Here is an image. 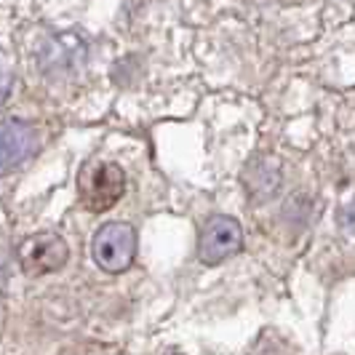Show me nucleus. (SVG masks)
Listing matches in <instances>:
<instances>
[{
    "label": "nucleus",
    "instance_id": "nucleus-2",
    "mask_svg": "<svg viewBox=\"0 0 355 355\" xmlns=\"http://www.w3.org/2000/svg\"><path fill=\"white\" fill-rule=\"evenodd\" d=\"M91 254H94V262L105 272H123L137 257V230L125 222L102 225L94 235Z\"/></svg>",
    "mask_w": 355,
    "mask_h": 355
},
{
    "label": "nucleus",
    "instance_id": "nucleus-1",
    "mask_svg": "<svg viewBox=\"0 0 355 355\" xmlns=\"http://www.w3.org/2000/svg\"><path fill=\"white\" fill-rule=\"evenodd\" d=\"M86 56H89V49H86L83 37H78L75 33H53L40 43L37 64H40L43 75L62 80V78H72L83 70Z\"/></svg>",
    "mask_w": 355,
    "mask_h": 355
},
{
    "label": "nucleus",
    "instance_id": "nucleus-5",
    "mask_svg": "<svg viewBox=\"0 0 355 355\" xmlns=\"http://www.w3.org/2000/svg\"><path fill=\"white\" fill-rule=\"evenodd\" d=\"M243 246V230L232 216H211L198 241V257L203 265H222Z\"/></svg>",
    "mask_w": 355,
    "mask_h": 355
},
{
    "label": "nucleus",
    "instance_id": "nucleus-6",
    "mask_svg": "<svg viewBox=\"0 0 355 355\" xmlns=\"http://www.w3.org/2000/svg\"><path fill=\"white\" fill-rule=\"evenodd\" d=\"M37 131L24 121H0V174L14 171L35 153Z\"/></svg>",
    "mask_w": 355,
    "mask_h": 355
},
{
    "label": "nucleus",
    "instance_id": "nucleus-3",
    "mask_svg": "<svg viewBox=\"0 0 355 355\" xmlns=\"http://www.w3.org/2000/svg\"><path fill=\"white\" fill-rule=\"evenodd\" d=\"M78 187L91 211H107L125 193V174L118 163H91L83 168Z\"/></svg>",
    "mask_w": 355,
    "mask_h": 355
},
{
    "label": "nucleus",
    "instance_id": "nucleus-4",
    "mask_svg": "<svg viewBox=\"0 0 355 355\" xmlns=\"http://www.w3.org/2000/svg\"><path fill=\"white\" fill-rule=\"evenodd\" d=\"M70 249L56 232H35L19 246V262L27 275H49L67 265Z\"/></svg>",
    "mask_w": 355,
    "mask_h": 355
},
{
    "label": "nucleus",
    "instance_id": "nucleus-8",
    "mask_svg": "<svg viewBox=\"0 0 355 355\" xmlns=\"http://www.w3.org/2000/svg\"><path fill=\"white\" fill-rule=\"evenodd\" d=\"M11 67H8V62H6V56L0 51V105L8 99V91H11Z\"/></svg>",
    "mask_w": 355,
    "mask_h": 355
},
{
    "label": "nucleus",
    "instance_id": "nucleus-7",
    "mask_svg": "<svg viewBox=\"0 0 355 355\" xmlns=\"http://www.w3.org/2000/svg\"><path fill=\"white\" fill-rule=\"evenodd\" d=\"M337 222H339V227L347 232L350 238H355V198L353 200H347V203L337 211Z\"/></svg>",
    "mask_w": 355,
    "mask_h": 355
}]
</instances>
